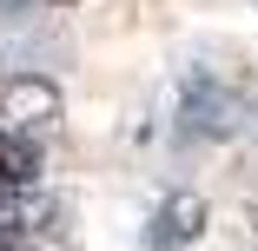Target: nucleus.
I'll list each match as a JSON object with an SVG mask.
<instances>
[{
	"mask_svg": "<svg viewBox=\"0 0 258 251\" xmlns=\"http://www.w3.org/2000/svg\"><path fill=\"white\" fill-rule=\"evenodd\" d=\"M205 231V198L199 192H166L159 205L146 212V244L152 251H179Z\"/></svg>",
	"mask_w": 258,
	"mask_h": 251,
	"instance_id": "7ed1b4c3",
	"label": "nucleus"
},
{
	"mask_svg": "<svg viewBox=\"0 0 258 251\" xmlns=\"http://www.w3.org/2000/svg\"><path fill=\"white\" fill-rule=\"evenodd\" d=\"M0 7H27V0H0Z\"/></svg>",
	"mask_w": 258,
	"mask_h": 251,
	"instance_id": "39448f33",
	"label": "nucleus"
},
{
	"mask_svg": "<svg viewBox=\"0 0 258 251\" xmlns=\"http://www.w3.org/2000/svg\"><path fill=\"white\" fill-rule=\"evenodd\" d=\"M232 126V93L212 79V73H185L179 79V139H219Z\"/></svg>",
	"mask_w": 258,
	"mask_h": 251,
	"instance_id": "f257e3e1",
	"label": "nucleus"
},
{
	"mask_svg": "<svg viewBox=\"0 0 258 251\" xmlns=\"http://www.w3.org/2000/svg\"><path fill=\"white\" fill-rule=\"evenodd\" d=\"M60 119V86L40 73L0 79V132H27V126H53Z\"/></svg>",
	"mask_w": 258,
	"mask_h": 251,
	"instance_id": "f03ea898",
	"label": "nucleus"
},
{
	"mask_svg": "<svg viewBox=\"0 0 258 251\" xmlns=\"http://www.w3.org/2000/svg\"><path fill=\"white\" fill-rule=\"evenodd\" d=\"M40 179V152L20 139V132H0V198L7 192H27Z\"/></svg>",
	"mask_w": 258,
	"mask_h": 251,
	"instance_id": "20e7f679",
	"label": "nucleus"
}]
</instances>
